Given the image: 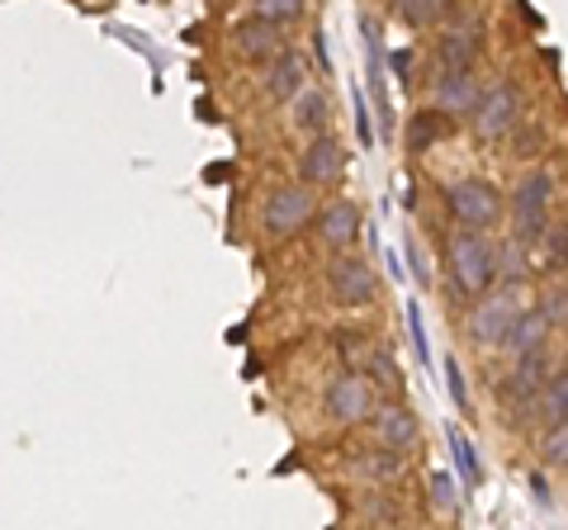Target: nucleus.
I'll list each match as a JSON object with an SVG mask.
<instances>
[{
	"instance_id": "obj_1",
	"label": "nucleus",
	"mask_w": 568,
	"mask_h": 530,
	"mask_svg": "<svg viewBox=\"0 0 568 530\" xmlns=\"http://www.w3.org/2000/svg\"><path fill=\"white\" fill-rule=\"evenodd\" d=\"M323 200L317 190H308L304 181H280L261 194V208H256V223H261V237L265 242H294L313 233V218Z\"/></svg>"
},
{
	"instance_id": "obj_2",
	"label": "nucleus",
	"mask_w": 568,
	"mask_h": 530,
	"mask_svg": "<svg viewBox=\"0 0 568 530\" xmlns=\"http://www.w3.org/2000/svg\"><path fill=\"white\" fill-rule=\"evenodd\" d=\"M446 275L459 298H484L497 289V246L488 242V233H469V227H455L446 237Z\"/></svg>"
},
{
	"instance_id": "obj_3",
	"label": "nucleus",
	"mask_w": 568,
	"mask_h": 530,
	"mask_svg": "<svg viewBox=\"0 0 568 530\" xmlns=\"http://www.w3.org/2000/svg\"><path fill=\"white\" fill-rule=\"evenodd\" d=\"M555 350H536V356H521V360H511V369L503 379H497V408H503V421L507 427H526L530 421V408H536V398H540V388L549 384V375H555Z\"/></svg>"
},
{
	"instance_id": "obj_4",
	"label": "nucleus",
	"mask_w": 568,
	"mask_h": 530,
	"mask_svg": "<svg viewBox=\"0 0 568 530\" xmlns=\"http://www.w3.org/2000/svg\"><path fill=\"white\" fill-rule=\"evenodd\" d=\"M549 200H555V175L549 166L526 171L517 185H511V242L517 246H536L549 227Z\"/></svg>"
},
{
	"instance_id": "obj_5",
	"label": "nucleus",
	"mask_w": 568,
	"mask_h": 530,
	"mask_svg": "<svg viewBox=\"0 0 568 530\" xmlns=\"http://www.w3.org/2000/svg\"><path fill=\"white\" fill-rule=\"evenodd\" d=\"M446 214L455 218V227H469V233H488V227L503 223L507 204H503V190L484 175H465V181L446 185Z\"/></svg>"
},
{
	"instance_id": "obj_6",
	"label": "nucleus",
	"mask_w": 568,
	"mask_h": 530,
	"mask_svg": "<svg viewBox=\"0 0 568 530\" xmlns=\"http://www.w3.org/2000/svg\"><path fill=\"white\" fill-rule=\"evenodd\" d=\"M530 304H521V289H503V285H497L493 294H484V298H474L469 323H465L469 342L478 350H503V342L511 337V327H517V317Z\"/></svg>"
},
{
	"instance_id": "obj_7",
	"label": "nucleus",
	"mask_w": 568,
	"mask_h": 530,
	"mask_svg": "<svg viewBox=\"0 0 568 530\" xmlns=\"http://www.w3.org/2000/svg\"><path fill=\"white\" fill-rule=\"evenodd\" d=\"M327 298L346 313H361L369 304H379V271L369 265V256L346 252L327 261Z\"/></svg>"
},
{
	"instance_id": "obj_8",
	"label": "nucleus",
	"mask_w": 568,
	"mask_h": 530,
	"mask_svg": "<svg viewBox=\"0 0 568 530\" xmlns=\"http://www.w3.org/2000/svg\"><path fill=\"white\" fill-rule=\"evenodd\" d=\"M379 394L375 384H369L365 375H355V369H342L327 388H323V412L332 427H369V417H375L379 408Z\"/></svg>"
},
{
	"instance_id": "obj_9",
	"label": "nucleus",
	"mask_w": 568,
	"mask_h": 530,
	"mask_svg": "<svg viewBox=\"0 0 568 530\" xmlns=\"http://www.w3.org/2000/svg\"><path fill=\"white\" fill-rule=\"evenodd\" d=\"M308 77H313V72H308V58L290 43V48L280 52V58H271L265 67H256V91H261L265 104H275V110H290V104L313 85Z\"/></svg>"
},
{
	"instance_id": "obj_10",
	"label": "nucleus",
	"mask_w": 568,
	"mask_h": 530,
	"mask_svg": "<svg viewBox=\"0 0 568 530\" xmlns=\"http://www.w3.org/2000/svg\"><path fill=\"white\" fill-rule=\"evenodd\" d=\"M517 123H521V91L511 81H497L484 91V100H478L469 129L478 143H503V137L517 133Z\"/></svg>"
},
{
	"instance_id": "obj_11",
	"label": "nucleus",
	"mask_w": 568,
	"mask_h": 530,
	"mask_svg": "<svg viewBox=\"0 0 568 530\" xmlns=\"http://www.w3.org/2000/svg\"><path fill=\"white\" fill-rule=\"evenodd\" d=\"M361 233H365V214L355 200H323L313 218V242L323 246L327 256H346L361 246Z\"/></svg>"
},
{
	"instance_id": "obj_12",
	"label": "nucleus",
	"mask_w": 568,
	"mask_h": 530,
	"mask_svg": "<svg viewBox=\"0 0 568 530\" xmlns=\"http://www.w3.org/2000/svg\"><path fill=\"white\" fill-rule=\"evenodd\" d=\"M478 62H484V29H478V24H446V29H436V43H432L436 77L478 72Z\"/></svg>"
},
{
	"instance_id": "obj_13",
	"label": "nucleus",
	"mask_w": 568,
	"mask_h": 530,
	"mask_svg": "<svg viewBox=\"0 0 568 530\" xmlns=\"http://www.w3.org/2000/svg\"><path fill=\"white\" fill-rule=\"evenodd\" d=\"M298 181L308 190H336L346 181V147L336 133H323V137H308L298 147Z\"/></svg>"
},
{
	"instance_id": "obj_14",
	"label": "nucleus",
	"mask_w": 568,
	"mask_h": 530,
	"mask_svg": "<svg viewBox=\"0 0 568 530\" xmlns=\"http://www.w3.org/2000/svg\"><path fill=\"white\" fill-rule=\"evenodd\" d=\"M284 48H290V33L256 20V14H246V20H237L233 29H227V52L246 67H265L271 58H280Z\"/></svg>"
},
{
	"instance_id": "obj_15",
	"label": "nucleus",
	"mask_w": 568,
	"mask_h": 530,
	"mask_svg": "<svg viewBox=\"0 0 568 530\" xmlns=\"http://www.w3.org/2000/svg\"><path fill=\"white\" fill-rule=\"evenodd\" d=\"M369 440L384 446V450L407 455V450H417V440H422V421H417V412L407 408L403 398L379 402L375 417H369Z\"/></svg>"
},
{
	"instance_id": "obj_16",
	"label": "nucleus",
	"mask_w": 568,
	"mask_h": 530,
	"mask_svg": "<svg viewBox=\"0 0 568 530\" xmlns=\"http://www.w3.org/2000/svg\"><path fill=\"white\" fill-rule=\"evenodd\" d=\"M488 85L478 81V72H450V77H436L432 85V110L436 114H446L450 123L455 119H474L478 110V100H484Z\"/></svg>"
},
{
	"instance_id": "obj_17",
	"label": "nucleus",
	"mask_w": 568,
	"mask_h": 530,
	"mask_svg": "<svg viewBox=\"0 0 568 530\" xmlns=\"http://www.w3.org/2000/svg\"><path fill=\"white\" fill-rule=\"evenodd\" d=\"M284 114H290V129L304 137V143H308V137L332 133V95L323 91V85H308V91L298 95Z\"/></svg>"
},
{
	"instance_id": "obj_18",
	"label": "nucleus",
	"mask_w": 568,
	"mask_h": 530,
	"mask_svg": "<svg viewBox=\"0 0 568 530\" xmlns=\"http://www.w3.org/2000/svg\"><path fill=\"white\" fill-rule=\"evenodd\" d=\"M361 375L375 384V394L384 398V402H394V398H403V388H407V375H403V365H398V356L388 350L384 342H375L369 346V356H365V365H361Z\"/></svg>"
},
{
	"instance_id": "obj_19",
	"label": "nucleus",
	"mask_w": 568,
	"mask_h": 530,
	"mask_svg": "<svg viewBox=\"0 0 568 530\" xmlns=\"http://www.w3.org/2000/svg\"><path fill=\"white\" fill-rule=\"evenodd\" d=\"M549 337H555V327H549V317L540 308H526L517 317V327H511V337L503 342L507 360H521V356H536V350L549 346Z\"/></svg>"
},
{
	"instance_id": "obj_20",
	"label": "nucleus",
	"mask_w": 568,
	"mask_h": 530,
	"mask_svg": "<svg viewBox=\"0 0 568 530\" xmlns=\"http://www.w3.org/2000/svg\"><path fill=\"white\" fill-rule=\"evenodd\" d=\"M450 133V119L446 114H436L432 104L417 114H407V129H403V147L407 156H426V152H436V143Z\"/></svg>"
},
{
	"instance_id": "obj_21",
	"label": "nucleus",
	"mask_w": 568,
	"mask_h": 530,
	"mask_svg": "<svg viewBox=\"0 0 568 530\" xmlns=\"http://www.w3.org/2000/svg\"><path fill=\"white\" fill-rule=\"evenodd\" d=\"M346 465H351V473H361V479H369V483H394V479H403L407 455L384 450V446H365V450H355Z\"/></svg>"
},
{
	"instance_id": "obj_22",
	"label": "nucleus",
	"mask_w": 568,
	"mask_h": 530,
	"mask_svg": "<svg viewBox=\"0 0 568 530\" xmlns=\"http://www.w3.org/2000/svg\"><path fill=\"white\" fill-rule=\"evenodd\" d=\"M388 14L407 29H446L455 0H388Z\"/></svg>"
},
{
	"instance_id": "obj_23",
	"label": "nucleus",
	"mask_w": 568,
	"mask_h": 530,
	"mask_svg": "<svg viewBox=\"0 0 568 530\" xmlns=\"http://www.w3.org/2000/svg\"><path fill=\"white\" fill-rule=\"evenodd\" d=\"M530 421H540V427H564L568 421V365H559L555 375H549V384L540 388L536 408H530Z\"/></svg>"
},
{
	"instance_id": "obj_24",
	"label": "nucleus",
	"mask_w": 568,
	"mask_h": 530,
	"mask_svg": "<svg viewBox=\"0 0 568 530\" xmlns=\"http://www.w3.org/2000/svg\"><path fill=\"white\" fill-rule=\"evenodd\" d=\"M530 256H536V271L540 275H568V218L564 223H549L545 237L530 246Z\"/></svg>"
},
{
	"instance_id": "obj_25",
	"label": "nucleus",
	"mask_w": 568,
	"mask_h": 530,
	"mask_svg": "<svg viewBox=\"0 0 568 530\" xmlns=\"http://www.w3.org/2000/svg\"><path fill=\"white\" fill-rule=\"evenodd\" d=\"M246 14H256V20H265V24H275V29L290 33L294 24H304L308 0H246Z\"/></svg>"
},
{
	"instance_id": "obj_26",
	"label": "nucleus",
	"mask_w": 568,
	"mask_h": 530,
	"mask_svg": "<svg viewBox=\"0 0 568 530\" xmlns=\"http://www.w3.org/2000/svg\"><path fill=\"white\" fill-rule=\"evenodd\" d=\"M536 308L549 317V327H568V279H549V289L540 294Z\"/></svg>"
},
{
	"instance_id": "obj_27",
	"label": "nucleus",
	"mask_w": 568,
	"mask_h": 530,
	"mask_svg": "<svg viewBox=\"0 0 568 530\" xmlns=\"http://www.w3.org/2000/svg\"><path fill=\"white\" fill-rule=\"evenodd\" d=\"M540 459L549 469H568V421H564V427H549L540 436Z\"/></svg>"
},
{
	"instance_id": "obj_28",
	"label": "nucleus",
	"mask_w": 568,
	"mask_h": 530,
	"mask_svg": "<svg viewBox=\"0 0 568 530\" xmlns=\"http://www.w3.org/2000/svg\"><path fill=\"white\" fill-rule=\"evenodd\" d=\"M455 455H459V469H465V479H469V483L484 479V469H478V455H474V446H469L465 436H455Z\"/></svg>"
},
{
	"instance_id": "obj_29",
	"label": "nucleus",
	"mask_w": 568,
	"mask_h": 530,
	"mask_svg": "<svg viewBox=\"0 0 568 530\" xmlns=\"http://www.w3.org/2000/svg\"><path fill=\"white\" fill-rule=\"evenodd\" d=\"M432 498H436L440 511H455V492H450V479H446V473H436V479H432Z\"/></svg>"
},
{
	"instance_id": "obj_30",
	"label": "nucleus",
	"mask_w": 568,
	"mask_h": 530,
	"mask_svg": "<svg viewBox=\"0 0 568 530\" xmlns=\"http://www.w3.org/2000/svg\"><path fill=\"white\" fill-rule=\"evenodd\" d=\"M446 375H450V394H455V402H459V408H469V394H465V379H459V365H455V360L446 365Z\"/></svg>"
},
{
	"instance_id": "obj_31",
	"label": "nucleus",
	"mask_w": 568,
	"mask_h": 530,
	"mask_svg": "<svg viewBox=\"0 0 568 530\" xmlns=\"http://www.w3.org/2000/svg\"><path fill=\"white\" fill-rule=\"evenodd\" d=\"M394 530H403V526H394Z\"/></svg>"
}]
</instances>
